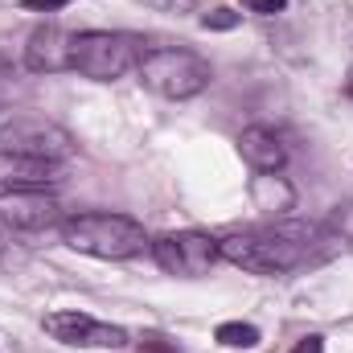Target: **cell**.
Masks as SVG:
<instances>
[{
  "label": "cell",
  "instance_id": "7",
  "mask_svg": "<svg viewBox=\"0 0 353 353\" xmlns=\"http://www.w3.org/2000/svg\"><path fill=\"white\" fill-rule=\"evenodd\" d=\"M62 218V205L46 189H0V222L12 230H46Z\"/></svg>",
  "mask_w": 353,
  "mask_h": 353
},
{
  "label": "cell",
  "instance_id": "14",
  "mask_svg": "<svg viewBox=\"0 0 353 353\" xmlns=\"http://www.w3.org/2000/svg\"><path fill=\"white\" fill-rule=\"evenodd\" d=\"M201 25H205V29H234V25H239V12L226 8V4H214V8L201 17Z\"/></svg>",
  "mask_w": 353,
  "mask_h": 353
},
{
  "label": "cell",
  "instance_id": "5",
  "mask_svg": "<svg viewBox=\"0 0 353 353\" xmlns=\"http://www.w3.org/2000/svg\"><path fill=\"white\" fill-rule=\"evenodd\" d=\"M0 152L62 165V161L74 152V140H70V132L58 128L54 119H41V115H12V119L0 128Z\"/></svg>",
  "mask_w": 353,
  "mask_h": 353
},
{
  "label": "cell",
  "instance_id": "1",
  "mask_svg": "<svg viewBox=\"0 0 353 353\" xmlns=\"http://www.w3.org/2000/svg\"><path fill=\"white\" fill-rule=\"evenodd\" d=\"M308 234L304 226H271V230H243V234H230L218 243L222 259H230L243 271H255V275H275V271H292V267L308 263Z\"/></svg>",
  "mask_w": 353,
  "mask_h": 353
},
{
  "label": "cell",
  "instance_id": "19",
  "mask_svg": "<svg viewBox=\"0 0 353 353\" xmlns=\"http://www.w3.org/2000/svg\"><path fill=\"white\" fill-rule=\"evenodd\" d=\"M12 94H17V83H12V70H4V66H0V103H8Z\"/></svg>",
  "mask_w": 353,
  "mask_h": 353
},
{
  "label": "cell",
  "instance_id": "6",
  "mask_svg": "<svg viewBox=\"0 0 353 353\" xmlns=\"http://www.w3.org/2000/svg\"><path fill=\"white\" fill-rule=\"evenodd\" d=\"M152 255H157V263L165 267V271H173V275H201V271H210V267L222 259L218 239L197 234V230H181V234L157 239L152 243Z\"/></svg>",
  "mask_w": 353,
  "mask_h": 353
},
{
  "label": "cell",
  "instance_id": "10",
  "mask_svg": "<svg viewBox=\"0 0 353 353\" xmlns=\"http://www.w3.org/2000/svg\"><path fill=\"white\" fill-rule=\"evenodd\" d=\"M239 152H243V161L255 173H279L283 161H288V148H283V140L271 128H247L239 136Z\"/></svg>",
  "mask_w": 353,
  "mask_h": 353
},
{
  "label": "cell",
  "instance_id": "18",
  "mask_svg": "<svg viewBox=\"0 0 353 353\" xmlns=\"http://www.w3.org/2000/svg\"><path fill=\"white\" fill-rule=\"evenodd\" d=\"M66 4H74V0H21V8H33V12H58Z\"/></svg>",
  "mask_w": 353,
  "mask_h": 353
},
{
  "label": "cell",
  "instance_id": "4",
  "mask_svg": "<svg viewBox=\"0 0 353 353\" xmlns=\"http://www.w3.org/2000/svg\"><path fill=\"white\" fill-rule=\"evenodd\" d=\"M140 79L144 87L165 94V99H193L210 87V62L197 58L193 50H152L140 58Z\"/></svg>",
  "mask_w": 353,
  "mask_h": 353
},
{
  "label": "cell",
  "instance_id": "17",
  "mask_svg": "<svg viewBox=\"0 0 353 353\" xmlns=\"http://www.w3.org/2000/svg\"><path fill=\"white\" fill-rule=\"evenodd\" d=\"M140 350H144V353H181V350H176V341H165V337H144V341H140Z\"/></svg>",
  "mask_w": 353,
  "mask_h": 353
},
{
  "label": "cell",
  "instance_id": "15",
  "mask_svg": "<svg viewBox=\"0 0 353 353\" xmlns=\"http://www.w3.org/2000/svg\"><path fill=\"white\" fill-rule=\"evenodd\" d=\"M243 8L247 12H259V17H275V12L288 8V0H243Z\"/></svg>",
  "mask_w": 353,
  "mask_h": 353
},
{
  "label": "cell",
  "instance_id": "9",
  "mask_svg": "<svg viewBox=\"0 0 353 353\" xmlns=\"http://www.w3.org/2000/svg\"><path fill=\"white\" fill-rule=\"evenodd\" d=\"M70 62H74V33H66L62 25L33 29L25 46V66L33 74H58V70H70Z\"/></svg>",
  "mask_w": 353,
  "mask_h": 353
},
{
  "label": "cell",
  "instance_id": "2",
  "mask_svg": "<svg viewBox=\"0 0 353 353\" xmlns=\"http://www.w3.org/2000/svg\"><path fill=\"white\" fill-rule=\"evenodd\" d=\"M66 243L94 259H132L144 251V226L128 214H79L62 226Z\"/></svg>",
  "mask_w": 353,
  "mask_h": 353
},
{
  "label": "cell",
  "instance_id": "20",
  "mask_svg": "<svg viewBox=\"0 0 353 353\" xmlns=\"http://www.w3.org/2000/svg\"><path fill=\"white\" fill-rule=\"evenodd\" d=\"M292 353H325V341L312 333V337H304V341H296V350Z\"/></svg>",
  "mask_w": 353,
  "mask_h": 353
},
{
  "label": "cell",
  "instance_id": "16",
  "mask_svg": "<svg viewBox=\"0 0 353 353\" xmlns=\"http://www.w3.org/2000/svg\"><path fill=\"white\" fill-rule=\"evenodd\" d=\"M144 4L161 12H193V0H144Z\"/></svg>",
  "mask_w": 353,
  "mask_h": 353
},
{
  "label": "cell",
  "instance_id": "11",
  "mask_svg": "<svg viewBox=\"0 0 353 353\" xmlns=\"http://www.w3.org/2000/svg\"><path fill=\"white\" fill-rule=\"evenodd\" d=\"M58 165L54 161H29V157H12L0 152V185L4 189H46L58 181Z\"/></svg>",
  "mask_w": 353,
  "mask_h": 353
},
{
  "label": "cell",
  "instance_id": "13",
  "mask_svg": "<svg viewBox=\"0 0 353 353\" xmlns=\"http://www.w3.org/2000/svg\"><path fill=\"white\" fill-rule=\"evenodd\" d=\"M218 345H226V350H255L259 345V329L255 325H243V321H226V325H218Z\"/></svg>",
  "mask_w": 353,
  "mask_h": 353
},
{
  "label": "cell",
  "instance_id": "3",
  "mask_svg": "<svg viewBox=\"0 0 353 353\" xmlns=\"http://www.w3.org/2000/svg\"><path fill=\"white\" fill-rule=\"evenodd\" d=\"M140 58H144L140 37L90 29V33H74V62H70V70L87 74L94 83H111V79L128 74L132 66H140Z\"/></svg>",
  "mask_w": 353,
  "mask_h": 353
},
{
  "label": "cell",
  "instance_id": "12",
  "mask_svg": "<svg viewBox=\"0 0 353 353\" xmlns=\"http://www.w3.org/2000/svg\"><path fill=\"white\" fill-rule=\"evenodd\" d=\"M251 193H255L259 210H271V214H279V210H292V201H296L292 185H283L279 176H267V173H263V176H255Z\"/></svg>",
  "mask_w": 353,
  "mask_h": 353
},
{
  "label": "cell",
  "instance_id": "8",
  "mask_svg": "<svg viewBox=\"0 0 353 353\" xmlns=\"http://www.w3.org/2000/svg\"><path fill=\"white\" fill-rule=\"evenodd\" d=\"M46 333L62 345H79V350H119L128 341L123 329L103 325L87 312H50L46 316Z\"/></svg>",
  "mask_w": 353,
  "mask_h": 353
}]
</instances>
